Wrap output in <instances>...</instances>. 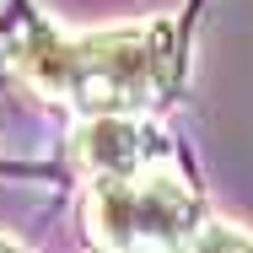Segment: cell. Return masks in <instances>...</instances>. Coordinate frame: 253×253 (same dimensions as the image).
<instances>
[{
  "label": "cell",
  "instance_id": "3",
  "mask_svg": "<svg viewBox=\"0 0 253 253\" xmlns=\"http://www.w3.org/2000/svg\"><path fill=\"white\" fill-rule=\"evenodd\" d=\"M70 162L86 183H108V178H135L146 167L178 162V151L146 119H81L70 135Z\"/></svg>",
  "mask_w": 253,
  "mask_h": 253
},
{
  "label": "cell",
  "instance_id": "2",
  "mask_svg": "<svg viewBox=\"0 0 253 253\" xmlns=\"http://www.w3.org/2000/svg\"><path fill=\"white\" fill-rule=\"evenodd\" d=\"M81 221L92 248L102 253H189V243L200 237L210 215L194 183L178 172V162H162L135 178L86 183Z\"/></svg>",
  "mask_w": 253,
  "mask_h": 253
},
{
  "label": "cell",
  "instance_id": "1",
  "mask_svg": "<svg viewBox=\"0 0 253 253\" xmlns=\"http://www.w3.org/2000/svg\"><path fill=\"white\" fill-rule=\"evenodd\" d=\"M172 43H178L172 22L76 33V38L33 22L11 43V65L27 86L76 108L81 119H140L178 76Z\"/></svg>",
  "mask_w": 253,
  "mask_h": 253
},
{
  "label": "cell",
  "instance_id": "5",
  "mask_svg": "<svg viewBox=\"0 0 253 253\" xmlns=\"http://www.w3.org/2000/svg\"><path fill=\"white\" fill-rule=\"evenodd\" d=\"M0 253H22V248H16V243H5V237H0Z\"/></svg>",
  "mask_w": 253,
  "mask_h": 253
},
{
  "label": "cell",
  "instance_id": "4",
  "mask_svg": "<svg viewBox=\"0 0 253 253\" xmlns=\"http://www.w3.org/2000/svg\"><path fill=\"white\" fill-rule=\"evenodd\" d=\"M189 253H253V237H243L232 221H205Z\"/></svg>",
  "mask_w": 253,
  "mask_h": 253
}]
</instances>
